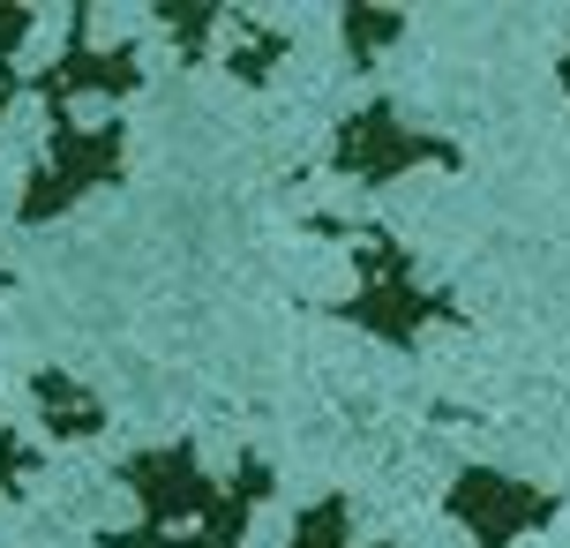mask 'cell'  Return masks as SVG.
Here are the masks:
<instances>
[{"mask_svg": "<svg viewBox=\"0 0 570 548\" xmlns=\"http://www.w3.org/2000/svg\"><path fill=\"white\" fill-rule=\"evenodd\" d=\"M136 84H142L136 46H98V38H90V8L68 16V46H60V60H46L38 76H23V90L46 98V120H68L76 98H128Z\"/></svg>", "mask_w": 570, "mask_h": 548, "instance_id": "5b68a950", "label": "cell"}, {"mask_svg": "<svg viewBox=\"0 0 570 548\" xmlns=\"http://www.w3.org/2000/svg\"><path fill=\"white\" fill-rule=\"evenodd\" d=\"M345 534H353V503H345V496H323V503L301 511L293 548H345ZM375 548H383V541H375Z\"/></svg>", "mask_w": 570, "mask_h": 548, "instance_id": "30bf717a", "label": "cell"}, {"mask_svg": "<svg viewBox=\"0 0 570 548\" xmlns=\"http://www.w3.org/2000/svg\"><path fill=\"white\" fill-rule=\"evenodd\" d=\"M30 30H38L30 8H0V68H16V46H23Z\"/></svg>", "mask_w": 570, "mask_h": 548, "instance_id": "7c38bea8", "label": "cell"}, {"mask_svg": "<svg viewBox=\"0 0 570 548\" xmlns=\"http://www.w3.org/2000/svg\"><path fill=\"white\" fill-rule=\"evenodd\" d=\"M465 150L451 136H435V128H413V120L391 106V98H375L361 114L338 120V144H331V174L338 180H399L413 166H443L451 174Z\"/></svg>", "mask_w": 570, "mask_h": 548, "instance_id": "277c9868", "label": "cell"}, {"mask_svg": "<svg viewBox=\"0 0 570 548\" xmlns=\"http://www.w3.org/2000/svg\"><path fill=\"white\" fill-rule=\"evenodd\" d=\"M30 473H38V451H30L23 436L8 429V436H0V496H16V489L30 481Z\"/></svg>", "mask_w": 570, "mask_h": 548, "instance_id": "8fae6325", "label": "cell"}, {"mask_svg": "<svg viewBox=\"0 0 570 548\" xmlns=\"http://www.w3.org/2000/svg\"><path fill=\"white\" fill-rule=\"evenodd\" d=\"M120 166H128V136H120V120H53V136H46V158L30 166L23 196H16V218L23 226H46L60 211H76L90 188H114Z\"/></svg>", "mask_w": 570, "mask_h": 548, "instance_id": "7a4b0ae2", "label": "cell"}, {"mask_svg": "<svg viewBox=\"0 0 570 548\" xmlns=\"http://www.w3.org/2000/svg\"><path fill=\"white\" fill-rule=\"evenodd\" d=\"M120 481L136 489L142 526H128V541H166V534H203L233 503V481H210L196 459V443H150L136 459H120Z\"/></svg>", "mask_w": 570, "mask_h": 548, "instance_id": "3957f363", "label": "cell"}, {"mask_svg": "<svg viewBox=\"0 0 570 548\" xmlns=\"http://www.w3.org/2000/svg\"><path fill=\"white\" fill-rule=\"evenodd\" d=\"M16 98H23V68H0V120H8Z\"/></svg>", "mask_w": 570, "mask_h": 548, "instance_id": "4fadbf2b", "label": "cell"}, {"mask_svg": "<svg viewBox=\"0 0 570 548\" xmlns=\"http://www.w3.org/2000/svg\"><path fill=\"white\" fill-rule=\"evenodd\" d=\"M308 226L338 233L353 271H361L353 301H338V316L353 323V331H368V339H383V346H413L421 331L465 316L451 293L421 286V271H413V256H405V241L391 226H338V218H308Z\"/></svg>", "mask_w": 570, "mask_h": 548, "instance_id": "6da1fadb", "label": "cell"}, {"mask_svg": "<svg viewBox=\"0 0 570 548\" xmlns=\"http://www.w3.org/2000/svg\"><path fill=\"white\" fill-rule=\"evenodd\" d=\"M30 405H38L46 436H60V443H83V436L106 429V399H98L90 383H76L68 369H38L30 375Z\"/></svg>", "mask_w": 570, "mask_h": 548, "instance_id": "52a82bcc", "label": "cell"}, {"mask_svg": "<svg viewBox=\"0 0 570 548\" xmlns=\"http://www.w3.org/2000/svg\"><path fill=\"white\" fill-rule=\"evenodd\" d=\"M443 511L473 534V548H518L525 534H541L556 519V496L533 489V481H511L495 466H465L443 489Z\"/></svg>", "mask_w": 570, "mask_h": 548, "instance_id": "8992f818", "label": "cell"}, {"mask_svg": "<svg viewBox=\"0 0 570 548\" xmlns=\"http://www.w3.org/2000/svg\"><path fill=\"white\" fill-rule=\"evenodd\" d=\"M278 60H285V30H263V23H248V16L226 23V68L240 84H271Z\"/></svg>", "mask_w": 570, "mask_h": 548, "instance_id": "ba28073f", "label": "cell"}, {"mask_svg": "<svg viewBox=\"0 0 570 548\" xmlns=\"http://www.w3.org/2000/svg\"><path fill=\"white\" fill-rule=\"evenodd\" d=\"M563 98H570V46H563Z\"/></svg>", "mask_w": 570, "mask_h": 548, "instance_id": "5bb4252c", "label": "cell"}, {"mask_svg": "<svg viewBox=\"0 0 570 548\" xmlns=\"http://www.w3.org/2000/svg\"><path fill=\"white\" fill-rule=\"evenodd\" d=\"M345 68H375V53L405 38V16H383V8H345Z\"/></svg>", "mask_w": 570, "mask_h": 548, "instance_id": "9c48e42d", "label": "cell"}]
</instances>
